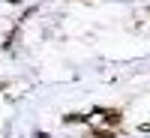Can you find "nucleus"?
<instances>
[{"label":"nucleus","mask_w":150,"mask_h":138,"mask_svg":"<svg viewBox=\"0 0 150 138\" xmlns=\"http://www.w3.org/2000/svg\"><path fill=\"white\" fill-rule=\"evenodd\" d=\"M147 12H150V6H147Z\"/></svg>","instance_id":"obj_2"},{"label":"nucleus","mask_w":150,"mask_h":138,"mask_svg":"<svg viewBox=\"0 0 150 138\" xmlns=\"http://www.w3.org/2000/svg\"><path fill=\"white\" fill-rule=\"evenodd\" d=\"M141 132H150V123H144V126H141Z\"/></svg>","instance_id":"obj_1"}]
</instances>
